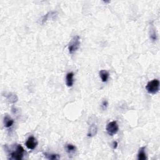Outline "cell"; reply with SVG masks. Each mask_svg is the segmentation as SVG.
<instances>
[{
  "label": "cell",
  "mask_w": 160,
  "mask_h": 160,
  "mask_svg": "<svg viewBox=\"0 0 160 160\" xmlns=\"http://www.w3.org/2000/svg\"><path fill=\"white\" fill-rule=\"evenodd\" d=\"M5 148L6 151L8 153L10 159L21 160L25 153V150L21 145L16 144L12 145L10 148L7 145H5Z\"/></svg>",
  "instance_id": "6da1fadb"
},
{
  "label": "cell",
  "mask_w": 160,
  "mask_h": 160,
  "mask_svg": "<svg viewBox=\"0 0 160 160\" xmlns=\"http://www.w3.org/2000/svg\"><path fill=\"white\" fill-rule=\"evenodd\" d=\"M159 81L157 79H155L148 83V84H146V89L149 93L155 94L159 91Z\"/></svg>",
  "instance_id": "7a4b0ae2"
},
{
  "label": "cell",
  "mask_w": 160,
  "mask_h": 160,
  "mask_svg": "<svg viewBox=\"0 0 160 160\" xmlns=\"http://www.w3.org/2000/svg\"><path fill=\"white\" fill-rule=\"evenodd\" d=\"M80 44V37L78 35L74 36L73 39L71 40L68 45V51L70 54H73L75 53L79 49Z\"/></svg>",
  "instance_id": "3957f363"
},
{
  "label": "cell",
  "mask_w": 160,
  "mask_h": 160,
  "mask_svg": "<svg viewBox=\"0 0 160 160\" xmlns=\"http://www.w3.org/2000/svg\"><path fill=\"white\" fill-rule=\"evenodd\" d=\"M106 131L110 136H113L117 133L119 131V126L116 121H111L106 126Z\"/></svg>",
  "instance_id": "277c9868"
},
{
  "label": "cell",
  "mask_w": 160,
  "mask_h": 160,
  "mask_svg": "<svg viewBox=\"0 0 160 160\" xmlns=\"http://www.w3.org/2000/svg\"><path fill=\"white\" fill-rule=\"evenodd\" d=\"M25 145L27 148L33 150V149H35L37 147V146H38V141H37L35 137H33V136H31L27 139Z\"/></svg>",
  "instance_id": "5b68a950"
},
{
  "label": "cell",
  "mask_w": 160,
  "mask_h": 160,
  "mask_svg": "<svg viewBox=\"0 0 160 160\" xmlns=\"http://www.w3.org/2000/svg\"><path fill=\"white\" fill-rule=\"evenodd\" d=\"M14 120H13L11 117H10L9 115L6 114L4 117V120H3V123H4L5 127L6 128H10L13 127V125H14Z\"/></svg>",
  "instance_id": "8992f818"
},
{
  "label": "cell",
  "mask_w": 160,
  "mask_h": 160,
  "mask_svg": "<svg viewBox=\"0 0 160 160\" xmlns=\"http://www.w3.org/2000/svg\"><path fill=\"white\" fill-rule=\"evenodd\" d=\"M98 133V127L96 124L93 123L90 126L89 130L88 132V137H93L96 136Z\"/></svg>",
  "instance_id": "52a82bcc"
},
{
  "label": "cell",
  "mask_w": 160,
  "mask_h": 160,
  "mask_svg": "<svg viewBox=\"0 0 160 160\" xmlns=\"http://www.w3.org/2000/svg\"><path fill=\"white\" fill-rule=\"evenodd\" d=\"M74 73L71 72L66 74V84L68 87H72L74 83Z\"/></svg>",
  "instance_id": "ba28073f"
},
{
  "label": "cell",
  "mask_w": 160,
  "mask_h": 160,
  "mask_svg": "<svg viewBox=\"0 0 160 160\" xmlns=\"http://www.w3.org/2000/svg\"><path fill=\"white\" fill-rule=\"evenodd\" d=\"M56 14L57 13L55 11H50L45 16H43L42 19V21H42V25H44L50 18H53L54 17H55L56 16Z\"/></svg>",
  "instance_id": "9c48e42d"
},
{
  "label": "cell",
  "mask_w": 160,
  "mask_h": 160,
  "mask_svg": "<svg viewBox=\"0 0 160 160\" xmlns=\"http://www.w3.org/2000/svg\"><path fill=\"white\" fill-rule=\"evenodd\" d=\"M5 96L7 98V100L9 103H15L18 100V98L16 94L12 93H8L6 94Z\"/></svg>",
  "instance_id": "30bf717a"
},
{
  "label": "cell",
  "mask_w": 160,
  "mask_h": 160,
  "mask_svg": "<svg viewBox=\"0 0 160 160\" xmlns=\"http://www.w3.org/2000/svg\"><path fill=\"white\" fill-rule=\"evenodd\" d=\"M100 76L101 79V81L105 83L107 82V81L109 79V77H110V74H109L108 71L104 70H102L100 71Z\"/></svg>",
  "instance_id": "8fae6325"
},
{
  "label": "cell",
  "mask_w": 160,
  "mask_h": 160,
  "mask_svg": "<svg viewBox=\"0 0 160 160\" xmlns=\"http://www.w3.org/2000/svg\"><path fill=\"white\" fill-rule=\"evenodd\" d=\"M145 147H141L139 149L138 154V159L139 160H145L147 159V156H146V151H145Z\"/></svg>",
  "instance_id": "7c38bea8"
},
{
  "label": "cell",
  "mask_w": 160,
  "mask_h": 160,
  "mask_svg": "<svg viewBox=\"0 0 160 160\" xmlns=\"http://www.w3.org/2000/svg\"><path fill=\"white\" fill-rule=\"evenodd\" d=\"M44 156L45 157L50 160H55V159H58L60 158V156L59 155L57 154H53V153H44Z\"/></svg>",
  "instance_id": "4fadbf2b"
},
{
  "label": "cell",
  "mask_w": 160,
  "mask_h": 160,
  "mask_svg": "<svg viewBox=\"0 0 160 160\" xmlns=\"http://www.w3.org/2000/svg\"><path fill=\"white\" fill-rule=\"evenodd\" d=\"M65 150L68 153H74L76 151V147L72 144H67L65 146Z\"/></svg>",
  "instance_id": "5bb4252c"
},
{
  "label": "cell",
  "mask_w": 160,
  "mask_h": 160,
  "mask_svg": "<svg viewBox=\"0 0 160 160\" xmlns=\"http://www.w3.org/2000/svg\"><path fill=\"white\" fill-rule=\"evenodd\" d=\"M149 37H150V39L153 41V42H156V41L157 40V35H156V29L153 26H152L150 28V31H149Z\"/></svg>",
  "instance_id": "9a60e30c"
},
{
  "label": "cell",
  "mask_w": 160,
  "mask_h": 160,
  "mask_svg": "<svg viewBox=\"0 0 160 160\" xmlns=\"http://www.w3.org/2000/svg\"><path fill=\"white\" fill-rule=\"evenodd\" d=\"M108 106V102L107 101V100H103L102 101L101 103V108L103 110H106L107 109V107Z\"/></svg>",
  "instance_id": "2e32d148"
},
{
  "label": "cell",
  "mask_w": 160,
  "mask_h": 160,
  "mask_svg": "<svg viewBox=\"0 0 160 160\" xmlns=\"http://www.w3.org/2000/svg\"><path fill=\"white\" fill-rule=\"evenodd\" d=\"M118 147V142L117 141H114L113 143V149H116Z\"/></svg>",
  "instance_id": "e0dca14e"
}]
</instances>
